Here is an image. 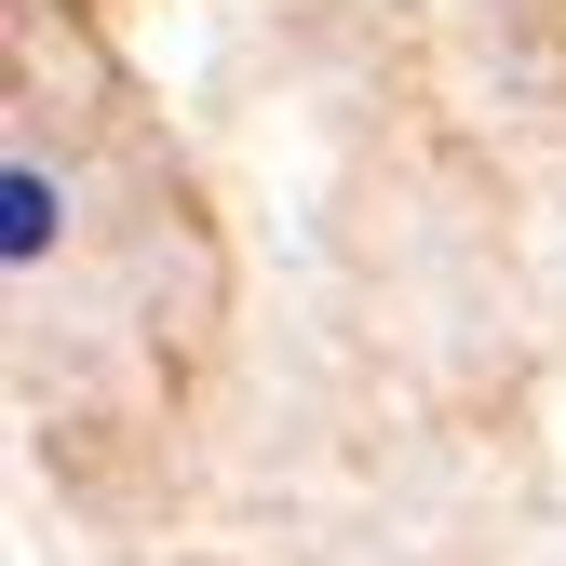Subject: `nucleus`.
Instances as JSON below:
<instances>
[{"instance_id":"nucleus-1","label":"nucleus","mask_w":566,"mask_h":566,"mask_svg":"<svg viewBox=\"0 0 566 566\" xmlns=\"http://www.w3.org/2000/svg\"><path fill=\"white\" fill-rule=\"evenodd\" d=\"M41 243H54V176H41V163H14V176H0V256L28 270Z\"/></svg>"}]
</instances>
